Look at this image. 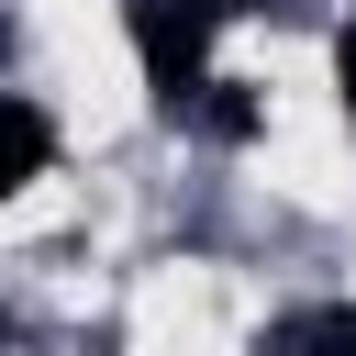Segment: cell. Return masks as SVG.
Instances as JSON below:
<instances>
[{"mask_svg": "<svg viewBox=\"0 0 356 356\" xmlns=\"http://www.w3.org/2000/svg\"><path fill=\"white\" fill-rule=\"evenodd\" d=\"M122 33H134V67H145V89H156V111H178L200 78H211V11L200 0H122Z\"/></svg>", "mask_w": 356, "mask_h": 356, "instance_id": "1", "label": "cell"}, {"mask_svg": "<svg viewBox=\"0 0 356 356\" xmlns=\"http://www.w3.org/2000/svg\"><path fill=\"white\" fill-rule=\"evenodd\" d=\"M167 122H189L200 145H256V134H267V100H256L245 78H222V67H211V78H200V89H189Z\"/></svg>", "mask_w": 356, "mask_h": 356, "instance_id": "2", "label": "cell"}, {"mask_svg": "<svg viewBox=\"0 0 356 356\" xmlns=\"http://www.w3.org/2000/svg\"><path fill=\"white\" fill-rule=\"evenodd\" d=\"M44 167H56V111L22 100V89H0V200H22Z\"/></svg>", "mask_w": 356, "mask_h": 356, "instance_id": "3", "label": "cell"}, {"mask_svg": "<svg viewBox=\"0 0 356 356\" xmlns=\"http://www.w3.org/2000/svg\"><path fill=\"white\" fill-rule=\"evenodd\" d=\"M256 356H356V300H323V312H278L256 334Z\"/></svg>", "mask_w": 356, "mask_h": 356, "instance_id": "4", "label": "cell"}, {"mask_svg": "<svg viewBox=\"0 0 356 356\" xmlns=\"http://www.w3.org/2000/svg\"><path fill=\"white\" fill-rule=\"evenodd\" d=\"M334 100H345V122H356V11L334 22Z\"/></svg>", "mask_w": 356, "mask_h": 356, "instance_id": "5", "label": "cell"}, {"mask_svg": "<svg viewBox=\"0 0 356 356\" xmlns=\"http://www.w3.org/2000/svg\"><path fill=\"white\" fill-rule=\"evenodd\" d=\"M200 11H211V22H245V11H267V0H200Z\"/></svg>", "mask_w": 356, "mask_h": 356, "instance_id": "6", "label": "cell"}, {"mask_svg": "<svg viewBox=\"0 0 356 356\" xmlns=\"http://www.w3.org/2000/svg\"><path fill=\"white\" fill-rule=\"evenodd\" d=\"M0 345H11V312H0Z\"/></svg>", "mask_w": 356, "mask_h": 356, "instance_id": "7", "label": "cell"}]
</instances>
